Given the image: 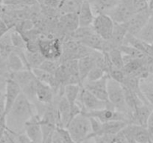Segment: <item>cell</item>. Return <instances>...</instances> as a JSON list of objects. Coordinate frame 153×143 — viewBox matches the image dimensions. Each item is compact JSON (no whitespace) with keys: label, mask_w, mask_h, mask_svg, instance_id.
Returning <instances> with one entry per match:
<instances>
[{"label":"cell","mask_w":153,"mask_h":143,"mask_svg":"<svg viewBox=\"0 0 153 143\" xmlns=\"http://www.w3.org/2000/svg\"><path fill=\"white\" fill-rule=\"evenodd\" d=\"M114 143H129L124 134L123 133L122 130L114 136Z\"/></svg>","instance_id":"ab89813d"},{"label":"cell","mask_w":153,"mask_h":143,"mask_svg":"<svg viewBox=\"0 0 153 143\" xmlns=\"http://www.w3.org/2000/svg\"><path fill=\"white\" fill-rule=\"evenodd\" d=\"M136 37L142 41L148 44L152 45L153 43V18L151 16L146 25L141 28L140 31L136 34Z\"/></svg>","instance_id":"83f0119b"},{"label":"cell","mask_w":153,"mask_h":143,"mask_svg":"<svg viewBox=\"0 0 153 143\" xmlns=\"http://www.w3.org/2000/svg\"><path fill=\"white\" fill-rule=\"evenodd\" d=\"M58 1H61V2H62V1H64V0H58Z\"/></svg>","instance_id":"7bdbcfd3"},{"label":"cell","mask_w":153,"mask_h":143,"mask_svg":"<svg viewBox=\"0 0 153 143\" xmlns=\"http://www.w3.org/2000/svg\"><path fill=\"white\" fill-rule=\"evenodd\" d=\"M151 16H152V13H151L148 9L135 13L126 22L124 23L127 29V32L135 36L146 25Z\"/></svg>","instance_id":"30bf717a"},{"label":"cell","mask_w":153,"mask_h":143,"mask_svg":"<svg viewBox=\"0 0 153 143\" xmlns=\"http://www.w3.org/2000/svg\"><path fill=\"white\" fill-rule=\"evenodd\" d=\"M21 93V89L19 85L11 80L8 78L6 83L5 90L4 93V109H5V115L8 113L10 109L11 108L12 105L19 94Z\"/></svg>","instance_id":"4fadbf2b"},{"label":"cell","mask_w":153,"mask_h":143,"mask_svg":"<svg viewBox=\"0 0 153 143\" xmlns=\"http://www.w3.org/2000/svg\"><path fill=\"white\" fill-rule=\"evenodd\" d=\"M70 138L76 143H84L88 141V136L91 133L90 119L83 113H79L70 122L65 128Z\"/></svg>","instance_id":"7a4b0ae2"},{"label":"cell","mask_w":153,"mask_h":143,"mask_svg":"<svg viewBox=\"0 0 153 143\" xmlns=\"http://www.w3.org/2000/svg\"><path fill=\"white\" fill-rule=\"evenodd\" d=\"M4 60L2 59V57H1V55H0V67H1L3 64H4Z\"/></svg>","instance_id":"60d3db41"},{"label":"cell","mask_w":153,"mask_h":143,"mask_svg":"<svg viewBox=\"0 0 153 143\" xmlns=\"http://www.w3.org/2000/svg\"><path fill=\"white\" fill-rule=\"evenodd\" d=\"M39 52L46 60H59L62 54V42L58 38L40 39Z\"/></svg>","instance_id":"5b68a950"},{"label":"cell","mask_w":153,"mask_h":143,"mask_svg":"<svg viewBox=\"0 0 153 143\" xmlns=\"http://www.w3.org/2000/svg\"><path fill=\"white\" fill-rule=\"evenodd\" d=\"M127 33L128 32L125 24L114 22L111 37L110 40H108L112 49H119L122 46Z\"/></svg>","instance_id":"ac0fdd59"},{"label":"cell","mask_w":153,"mask_h":143,"mask_svg":"<svg viewBox=\"0 0 153 143\" xmlns=\"http://www.w3.org/2000/svg\"><path fill=\"white\" fill-rule=\"evenodd\" d=\"M14 50L15 49L10 40V31H8L0 37V55L4 61Z\"/></svg>","instance_id":"4316f807"},{"label":"cell","mask_w":153,"mask_h":143,"mask_svg":"<svg viewBox=\"0 0 153 143\" xmlns=\"http://www.w3.org/2000/svg\"><path fill=\"white\" fill-rule=\"evenodd\" d=\"M123 45H127V46H131L134 49H137L140 52H143L144 55L149 57H153L152 45L148 44L145 42L142 41L140 39L137 38L136 36L127 33L124 38Z\"/></svg>","instance_id":"2e32d148"},{"label":"cell","mask_w":153,"mask_h":143,"mask_svg":"<svg viewBox=\"0 0 153 143\" xmlns=\"http://www.w3.org/2000/svg\"><path fill=\"white\" fill-rule=\"evenodd\" d=\"M37 2L39 3V4H40V3L43 2V1H44V0H37Z\"/></svg>","instance_id":"b9f144b4"},{"label":"cell","mask_w":153,"mask_h":143,"mask_svg":"<svg viewBox=\"0 0 153 143\" xmlns=\"http://www.w3.org/2000/svg\"><path fill=\"white\" fill-rule=\"evenodd\" d=\"M94 66H95V64H94V58L91 56V54L78 59V69H79V77H80L82 84L85 81L89 72Z\"/></svg>","instance_id":"7402d4cb"},{"label":"cell","mask_w":153,"mask_h":143,"mask_svg":"<svg viewBox=\"0 0 153 143\" xmlns=\"http://www.w3.org/2000/svg\"><path fill=\"white\" fill-rule=\"evenodd\" d=\"M28 143H34V142H28Z\"/></svg>","instance_id":"f6af8a7d"},{"label":"cell","mask_w":153,"mask_h":143,"mask_svg":"<svg viewBox=\"0 0 153 143\" xmlns=\"http://www.w3.org/2000/svg\"><path fill=\"white\" fill-rule=\"evenodd\" d=\"M1 4L8 7H30L39 3L37 0H1Z\"/></svg>","instance_id":"1f68e13d"},{"label":"cell","mask_w":153,"mask_h":143,"mask_svg":"<svg viewBox=\"0 0 153 143\" xmlns=\"http://www.w3.org/2000/svg\"><path fill=\"white\" fill-rule=\"evenodd\" d=\"M1 140H2V139H0V143L1 142Z\"/></svg>","instance_id":"ee69618b"},{"label":"cell","mask_w":153,"mask_h":143,"mask_svg":"<svg viewBox=\"0 0 153 143\" xmlns=\"http://www.w3.org/2000/svg\"><path fill=\"white\" fill-rule=\"evenodd\" d=\"M114 136L108 134H97L92 137L95 143H114Z\"/></svg>","instance_id":"8d00e7d4"},{"label":"cell","mask_w":153,"mask_h":143,"mask_svg":"<svg viewBox=\"0 0 153 143\" xmlns=\"http://www.w3.org/2000/svg\"><path fill=\"white\" fill-rule=\"evenodd\" d=\"M135 13L130 0H120L116 6L107 13L114 22L125 23Z\"/></svg>","instance_id":"52a82bcc"},{"label":"cell","mask_w":153,"mask_h":143,"mask_svg":"<svg viewBox=\"0 0 153 143\" xmlns=\"http://www.w3.org/2000/svg\"><path fill=\"white\" fill-rule=\"evenodd\" d=\"M123 88L124 91V98H125L126 104V107H128L130 113H131L137 107H140L143 104H145L137 94L133 92L132 91L128 89V88L125 87L124 86H123Z\"/></svg>","instance_id":"cb8c5ba5"},{"label":"cell","mask_w":153,"mask_h":143,"mask_svg":"<svg viewBox=\"0 0 153 143\" xmlns=\"http://www.w3.org/2000/svg\"><path fill=\"white\" fill-rule=\"evenodd\" d=\"M152 75L140 80V90L142 95L149 105H153V79Z\"/></svg>","instance_id":"d4e9b609"},{"label":"cell","mask_w":153,"mask_h":143,"mask_svg":"<svg viewBox=\"0 0 153 143\" xmlns=\"http://www.w3.org/2000/svg\"><path fill=\"white\" fill-rule=\"evenodd\" d=\"M35 114H37V111L34 104L21 92L6 114V127L9 130L10 127L13 126L10 130L15 127L13 132L17 133L20 129H24L25 122Z\"/></svg>","instance_id":"6da1fadb"},{"label":"cell","mask_w":153,"mask_h":143,"mask_svg":"<svg viewBox=\"0 0 153 143\" xmlns=\"http://www.w3.org/2000/svg\"><path fill=\"white\" fill-rule=\"evenodd\" d=\"M127 125H128L127 122L123 121H109L102 123L100 130L97 133L91 136L90 139H92V137L97 134H108V135L115 136L120 132Z\"/></svg>","instance_id":"d6986e66"},{"label":"cell","mask_w":153,"mask_h":143,"mask_svg":"<svg viewBox=\"0 0 153 143\" xmlns=\"http://www.w3.org/2000/svg\"><path fill=\"white\" fill-rule=\"evenodd\" d=\"M122 132L130 136L136 143H153L145 127L128 124L122 130Z\"/></svg>","instance_id":"7c38bea8"},{"label":"cell","mask_w":153,"mask_h":143,"mask_svg":"<svg viewBox=\"0 0 153 143\" xmlns=\"http://www.w3.org/2000/svg\"><path fill=\"white\" fill-rule=\"evenodd\" d=\"M34 77H35L33 74L31 70L29 69L20 70L9 74V78L16 82L21 89L31 83L34 80Z\"/></svg>","instance_id":"44dd1931"},{"label":"cell","mask_w":153,"mask_h":143,"mask_svg":"<svg viewBox=\"0 0 153 143\" xmlns=\"http://www.w3.org/2000/svg\"><path fill=\"white\" fill-rule=\"evenodd\" d=\"M108 77V75L105 74L102 78L94 81H85L82 83V86L99 99L108 101L107 94V81Z\"/></svg>","instance_id":"9c48e42d"},{"label":"cell","mask_w":153,"mask_h":143,"mask_svg":"<svg viewBox=\"0 0 153 143\" xmlns=\"http://www.w3.org/2000/svg\"><path fill=\"white\" fill-rule=\"evenodd\" d=\"M119 49L122 52L123 55L128 56L132 59H143L145 56H146L143 52L127 45H122L119 48Z\"/></svg>","instance_id":"d6a6232c"},{"label":"cell","mask_w":153,"mask_h":143,"mask_svg":"<svg viewBox=\"0 0 153 143\" xmlns=\"http://www.w3.org/2000/svg\"><path fill=\"white\" fill-rule=\"evenodd\" d=\"M146 128L147 130V132L149 133V136L153 140V113L149 116V119H148Z\"/></svg>","instance_id":"f35d334b"},{"label":"cell","mask_w":153,"mask_h":143,"mask_svg":"<svg viewBox=\"0 0 153 143\" xmlns=\"http://www.w3.org/2000/svg\"><path fill=\"white\" fill-rule=\"evenodd\" d=\"M106 74L102 69L100 67L94 66L89 73L87 75L86 78H85V81H94V80H99V79L102 78L103 76H105ZM84 81V82H85Z\"/></svg>","instance_id":"d590c367"},{"label":"cell","mask_w":153,"mask_h":143,"mask_svg":"<svg viewBox=\"0 0 153 143\" xmlns=\"http://www.w3.org/2000/svg\"><path fill=\"white\" fill-rule=\"evenodd\" d=\"M10 35L12 44L15 49L25 50V41L18 31H15L14 29H10Z\"/></svg>","instance_id":"836d02e7"},{"label":"cell","mask_w":153,"mask_h":143,"mask_svg":"<svg viewBox=\"0 0 153 143\" xmlns=\"http://www.w3.org/2000/svg\"><path fill=\"white\" fill-rule=\"evenodd\" d=\"M37 79V78H36ZM35 96L37 102L45 105H52L55 100V93L52 88L48 85L36 80Z\"/></svg>","instance_id":"5bb4252c"},{"label":"cell","mask_w":153,"mask_h":143,"mask_svg":"<svg viewBox=\"0 0 153 143\" xmlns=\"http://www.w3.org/2000/svg\"><path fill=\"white\" fill-rule=\"evenodd\" d=\"M25 57L28 68L30 70L39 68L42 63L46 60L39 52H29L26 50H25Z\"/></svg>","instance_id":"f546056e"},{"label":"cell","mask_w":153,"mask_h":143,"mask_svg":"<svg viewBox=\"0 0 153 143\" xmlns=\"http://www.w3.org/2000/svg\"><path fill=\"white\" fill-rule=\"evenodd\" d=\"M107 94L109 103L113 106L114 110L128 115L130 117L131 113L126 104L122 84L108 77L107 81Z\"/></svg>","instance_id":"3957f363"},{"label":"cell","mask_w":153,"mask_h":143,"mask_svg":"<svg viewBox=\"0 0 153 143\" xmlns=\"http://www.w3.org/2000/svg\"><path fill=\"white\" fill-rule=\"evenodd\" d=\"M61 63L59 60H45L41 65L39 66L38 69L43 70L46 72L51 73V74H55V71L58 66H60Z\"/></svg>","instance_id":"e575fe53"},{"label":"cell","mask_w":153,"mask_h":143,"mask_svg":"<svg viewBox=\"0 0 153 143\" xmlns=\"http://www.w3.org/2000/svg\"><path fill=\"white\" fill-rule=\"evenodd\" d=\"M79 27H89L92 25L95 14L88 0H84L77 13Z\"/></svg>","instance_id":"e0dca14e"},{"label":"cell","mask_w":153,"mask_h":143,"mask_svg":"<svg viewBox=\"0 0 153 143\" xmlns=\"http://www.w3.org/2000/svg\"><path fill=\"white\" fill-rule=\"evenodd\" d=\"M95 15L100 13L107 14L117 4L120 0H88Z\"/></svg>","instance_id":"ffe728a7"},{"label":"cell","mask_w":153,"mask_h":143,"mask_svg":"<svg viewBox=\"0 0 153 143\" xmlns=\"http://www.w3.org/2000/svg\"><path fill=\"white\" fill-rule=\"evenodd\" d=\"M82 86L79 84H68L64 86L63 96L67 99L70 106L74 105L78 101Z\"/></svg>","instance_id":"484cf974"},{"label":"cell","mask_w":153,"mask_h":143,"mask_svg":"<svg viewBox=\"0 0 153 143\" xmlns=\"http://www.w3.org/2000/svg\"><path fill=\"white\" fill-rule=\"evenodd\" d=\"M5 116L4 95H0V122L5 120Z\"/></svg>","instance_id":"74e56055"},{"label":"cell","mask_w":153,"mask_h":143,"mask_svg":"<svg viewBox=\"0 0 153 143\" xmlns=\"http://www.w3.org/2000/svg\"><path fill=\"white\" fill-rule=\"evenodd\" d=\"M88 117L94 118L97 119L101 123L109 122V121H123L129 124L130 117L128 115L120 112L116 111L112 109H102L95 111L87 112V113H82Z\"/></svg>","instance_id":"ba28073f"},{"label":"cell","mask_w":153,"mask_h":143,"mask_svg":"<svg viewBox=\"0 0 153 143\" xmlns=\"http://www.w3.org/2000/svg\"><path fill=\"white\" fill-rule=\"evenodd\" d=\"M76 102L79 103L82 107V113L95 111L105 108L114 110L109 101H104L99 99L83 87L81 90L80 95Z\"/></svg>","instance_id":"277c9868"},{"label":"cell","mask_w":153,"mask_h":143,"mask_svg":"<svg viewBox=\"0 0 153 143\" xmlns=\"http://www.w3.org/2000/svg\"><path fill=\"white\" fill-rule=\"evenodd\" d=\"M107 55L112 66L122 69L123 66V55L120 50L119 49H111L107 52Z\"/></svg>","instance_id":"4dcf8cb0"},{"label":"cell","mask_w":153,"mask_h":143,"mask_svg":"<svg viewBox=\"0 0 153 143\" xmlns=\"http://www.w3.org/2000/svg\"><path fill=\"white\" fill-rule=\"evenodd\" d=\"M152 113V106L143 104L131 113L129 124L146 128L148 119Z\"/></svg>","instance_id":"9a60e30c"},{"label":"cell","mask_w":153,"mask_h":143,"mask_svg":"<svg viewBox=\"0 0 153 143\" xmlns=\"http://www.w3.org/2000/svg\"><path fill=\"white\" fill-rule=\"evenodd\" d=\"M4 66L7 71L9 72V74L10 73L16 72L20 71V70L26 69L20 57L15 52H12L7 57V59L4 60Z\"/></svg>","instance_id":"603a6c76"},{"label":"cell","mask_w":153,"mask_h":143,"mask_svg":"<svg viewBox=\"0 0 153 143\" xmlns=\"http://www.w3.org/2000/svg\"><path fill=\"white\" fill-rule=\"evenodd\" d=\"M114 22L108 15L100 13L94 16L92 28L94 33L104 40H109L111 37Z\"/></svg>","instance_id":"8992f818"},{"label":"cell","mask_w":153,"mask_h":143,"mask_svg":"<svg viewBox=\"0 0 153 143\" xmlns=\"http://www.w3.org/2000/svg\"><path fill=\"white\" fill-rule=\"evenodd\" d=\"M23 130L30 141L34 143H42L43 135L38 115L35 114L25 122Z\"/></svg>","instance_id":"8fae6325"},{"label":"cell","mask_w":153,"mask_h":143,"mask_svg":"<svg viewBox=\"0 0 153 143\" xmlns=\"http://www.w3.org/2000/svg\"><path fill=\"white\" fill-rule=\"evenodd\" d=\"M82 1V0H64L61 2L59 8L60 14L78 13Z\"/></svg>","instance_id":"f1b7e54d"}]
</instances>
